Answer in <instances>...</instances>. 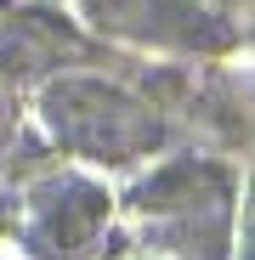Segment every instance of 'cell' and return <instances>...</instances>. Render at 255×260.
<instances>
[{"mask_svg": "<svg viewBox=\"0 0 255 260\" xmlns=\"http://www.w3.org/2000/svg\"><path fill=\"white\" fill-rule=\"evenodd\" d=\"M51 124L57 136H68L85 153H136L159 136V124L119 91H102V85H57L51 91Z\"/></svg>", "mask_w": 255, "mask_h": 260, "instance_id": "6da1fadb", "label": "cell"}]
</instances>
